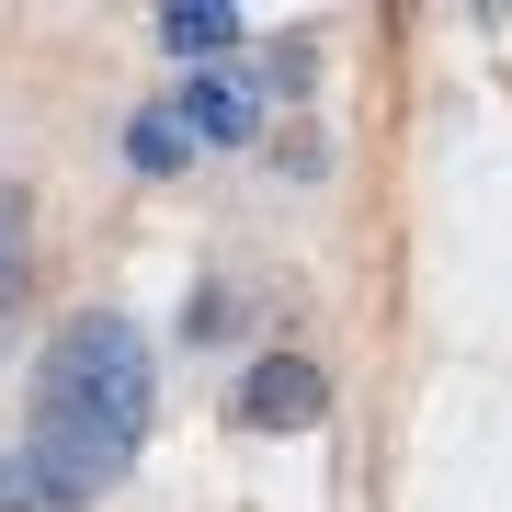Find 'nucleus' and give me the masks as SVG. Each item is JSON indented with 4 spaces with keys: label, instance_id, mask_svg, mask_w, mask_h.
Segmentation results:
<instances>
[{
    "label": "nucleus",
    "instance_id": "0eeeda50",
    "mask_svg": "<svg viewBox=\"0 0 512 512\" xmlns=\"http://www.w3.org/2000/svg\"><path fill=\"white\" fill-rule=\"evenodd\" d=\"M0 512H35V478H23V456H0Z\"/></svg>",
    "mask_w": 512,
    "mask_h": 512
},
{
    "label": "nucleus",
    "instance_id": "20e7f679",
    "mask_svg": "<svg viewBox=\"0 0 512 512\" xmlns=\"http://www.w3.org/2000/svg\"><path fill=\"white\" fill-rule=\"evenodd\" d=\"M23 296H35V205L23 183H0V342L23 330Z\"/></svg>",
    "mask_w": 512,
    "mask_h": 512
},
{
    "label": "nucleus",
    "instance_id": "f03ea898",
    "mask_svg": "<svg viewBox=\"0 0 512 512\" xmlns=\"http://www.w3.org/2000/svg\"><path fill=\"white\" fill-rule=\"evenodd\" d=\"M319 410H330V376L308 353H262V365L239 376V421H251V433H308Z\"/></svg>",
    "mask_w": 512,
    "mask_h": 512
},
{
    "label": "nucleus",
    "instance_id": "7ed1b4c3",
    "mask_svg": "<svg viewBox=\"0 0 512 512\" xmlns=\"http://www.w3.org/2000/svg\"><path fill=\"white\" fill-rule=\"evenodd\" d=\"M171 114H183V137H194V148H239V137L262 126L251 80H228V69H194L183 92H171Z\"/></svg>",
    "mask_w": 512,
    "mask_h": 512
},
{
    "label": "nucleus",
    "instance_id": "423d86ee",
    "mask_svg": "<svg viewBox=\"0 0 512 512\" xmlns=\"http://www.w3.org/2000/svg\"><path fill=\"white\" fill-rule=\"evenodd\" d=\"M183 160H194L183 114H171V103H148L137 126H126V171H137V183H160V171H183Z\"/></svg>",
    "mask_w": 512,
    "mask_h": 512
},
{
    "label": "nucleus",
    "instance_id": "f257e3e1",
    "mask_svg": "<svg viewBox=\"0 0 512 512\" xmlns=\"http://www.w3.org/2000/svg\"><path fill=\"white\" fill-rule=\"evenodd\" d=\"M148 410H160V365H148V330L114 308L57 319L46 365H35V433H23V478L35 512H92L114 478L137 467Z\"/></svg>",
    "mask_w": 512,
    "mask_h": 512
},
{
    "label": "nucleus",
    "instance_id": "39448f33",
    "mask_svg": "<svg viewBox=\"0 0 512 512\" xmlns=\"http://www.w3.org/2000/svg\"><path fill=\"white\" fill-rule=\"evenodd\" d=\"M160 46L194 57V69H217V57L239 46V12H228V0H171V12H160Z\"/></svg>",
    "mask_w": 512,
    "mask_h": 512
}]
</instances>
